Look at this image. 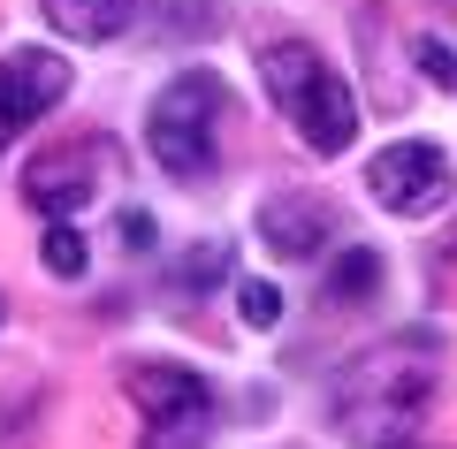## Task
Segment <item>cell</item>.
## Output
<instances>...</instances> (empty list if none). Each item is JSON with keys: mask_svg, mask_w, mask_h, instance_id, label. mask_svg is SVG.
Here are the masks:
<instances>
[{"mask_svg": "<svg viewBox=\"0 0 457 449\" xmlns=\"http://www.w3.org/2000/svg\"><path fill=\"white\" fill-rule=\"evenodd\" d=\"M260 84H267L275 114L290 122V137L305 145L312 161L351 153V137H359V99H351V84L336 77V62L312 38H275L260 54Z\"/></svg>", "mask_w": 457, "mask_h": 449, "instance_id": "2", "label": "cell"}, {"mask_svg": "<svg viewBox=\"0 0 457 449\" xmlns=\"http://www.w3.org/2000/svg\"><path fill=\"white\" fill-rule=\"evenodd\" d=\"M38 16H46L69 46H107V38L130 31L137 0H38Z\"/></svg>", "mask_w": 457, "mask_h": 449, "instance_id": "10", "label": "cell"}, {"mask_svg": "<svg viewBox=\"0 0 457 449\" xmlns=\"http://www.w3.org/2000/svg\"><path fill=\"white\" fill-rule=\"evenodd\" d=\"M221 114H228V92L206 62L176 69V77L153 92L145 107V153L161 176H176L183 191L191 183H213L221 176Z\"/></svg>", "mask_w": 457, "mask_h": 449, "instance_id": "3", "label": "cell"}, {"mask_svg": "<svg viewBox=\"0 0 457 449\" xmlns=\"http://www.w3.org/2000/svg\"><path fill=\"white\" fill-rule=\"evenodd\" d=\"M122 396L153 419H191V412H213V381L198 366H176V358H137L122 366Z\"/></svg>", "mask_w": 457, "mask_h": 449, "instance_id": "8", "label": "cell"}, {"mask_svg": "<svg viewBox=\"0 0 457 449\" xmlns=\"http://www.w3.org/2000/svg\"><path fill=\"white\" fill-rule=\"evenodd\" d=\"M213 442V412H191V419H153L137 449H206Z\"/></svg>", "mask_w": 457, "mask_h": 449, "instance_id": "16", "label": "cell"}, {"mask_svg": "<svg viewBox=\"0 0 457 449\" xmlns=\"http://www.w3.org/2000/svg\"><path fill=\"white\" fill-rule=\"evenodd\" d=\"M38 267H46L54 282H84V267H92L84 229L77 221H46V237H38Z\"/></svg>", "mask_w": 457, "mask_h": 449, "instance_id": "13", "label": "cell"}, {"mask_svg": "<svg viewBox=\"0 0 457 449\" xmlns=\"http://www.w3.org/2000/svg\"><path fill=\"white\" fill-rule=\"evenodd\" d=\"M450 153L427 137H396L381 145L374 161H366V198H374L381 213H396V221H427V213L450 206Z\"/></svg>", "mask_w": 457, "mask_h": 449, "instance_id": "5", "label": "cell"}, {"mask_svg": "<svg viewBox=\"0 0 457 449\" xmlns=\"http://www.w3.org/2000/svg\"><path fill=\"white\" fill-rule=\"evenodd\" d=\"M442 388V336L435 328H396V336L366 343L328 388V427L351 449H404L420 442L427 412Z\"/></svg>", "mask_w": 457, "mask_h": 449, "instance_id": "1", "label": "cell"}, {"mask_svg": "<svg viewBox=\"0 0 457 449\" xmlns=\"http://www.w3.org/2000/svg\"><path fill=\"white\" fill-rule=\"evenodd\" d=\"M404 449H435V442H404Z\"/></svg>", "mask_w": 457, "mask_h": 449, "instance_id": "21", "label": "cell"}, {"mask_svg": "<svg viewBox=\"0 0 457 449\" xmlns=\"http://www.w3.org/2000/svg\"><path fill=\"white\" fill-rule=\"evenodd\" d=\"M260 244L282 259V267H312V259L336 252V206L320 191H267L260 213H252Z\"/></svg>", "mask_w": 457, "mask_h": 449, "instance_id": "7", "label": "cell"}, {"mask_svg": "<svg viewBox=\"0 0 457 449\" xmlns=\"http://www.w3.org/2000/svg\"><path fill=\"white\" fill-rule=\"evenodd\" d=\"M107 183H122V145L114 137H69V145L31 153V168H23V206L46 213V221H77Z\"/></svg>", "mask_w": 457, "mask_h": 449, "instance_id": "4", "label": "cell"}, {"mask_svg": "<svg viewBox=\"0 0 457 449\" xmlns=\"http://www.w3.org/2000/svg\"><path fill=\"white\" fill-rule=\"evenodd\" d=\"M153 237H161V229H153V213H122V252L145 259V252H153Z\"/></svg>", "mask_w": 457, "mask_h": 449, "instance_id": "17", "label": "cell"}, {"mask_svg": "<svg viewBox=\"0 0 457 449\" xmlns=\"http://www.w3.org/2000/svg\"><path fill=\"white\" fill-rule=\"evenodd\" d=\"M435 8H442V16H450V23H457V0H435Z\"/></svg>", "mask_w": 457, "mask_h": 449, "instance_id": "18", "label": "cell"}, {"mask_svg": "<svg viewBox=\"0 0 457 449\" xmlns=\"http://www.w3.org/2000/svg\"><path fill=\"white\" fill-rule=\"evenodd\" d=\"M221 282H237V252L213 244V237L191 244V252L168 267V289H176V297H206V289H221Z\"/></svg>", "mask_w": 457, "mask_h": 449, "instance_id": "12", "label": "cell"}, {"mask_svg": "<svg viewBox=\"0 0 457 449\" xmlns=\"http://www.w3.org/2000/svg\"><path fill=\"white\" fill-rule=\"evenodd\" d=\"M381 252L374 244H336V252L320 259V297H328V312H351V305H366L381 289Z\"/></svg>", "mask_w": 457, "mask_h": 449, "instance_id": "11", "label": "cell"}, {"mask_svg": "<svg viewBox=\"0 0 457 449\" xmlns=\"http://www.w3.org/2000/svg\"><path fill=\"white\" fill-rule=\"evenodd\" d=\"M237 320H245L252 336L282 328V289L267 282V274H237Z\"/></svg>", "mask_w": 457, "mask_h": 449, "instance_id": "14", "label": "cell"}, {"mask_svg": "<svg viewBox=\"0 0 457 449\" xmlns=\"http://www.w3.org/2000/svg\"><path fill=\"white\" fill-rule=\"evenodd\" d=\"M351 38H359V54H366V84H374V107H381V114H404L411 77H396V23H389V8H381V0H366L359 16H351Z\"/></svg>", "mask_w": 457, "mask_h": 449, "instance_id": "9", "label": "cell"}, {"mask_svg": "<svg viewBox=\"0 0 457 449\" xmlns=\"http://www.w3.org/2000/svg\"><path fill=\"white\" fill-rule=\"evenodd\" d=\"M0 328H8V297H0Z\"/></svg>", "mask_w": 457, "mask_h": 449, "instance_id": "19", "label": "cell"}, {"mask_svg": "<svg viewBox=\"0 0 457 449\" xmlns=\"http://www.w3.org/2000/svg\"><path fill=\"white\" fill-rule=\"evenodd\" d=\"M69 84H77V62L54 46H8L0 54V145L23 137L31 122H46L54 107L69 99Z\"/></svg>", "mask_w": 457, "mask_h": 449, "instance_id": "6", "label": "cell"}, {"mask_svg": "<svg viewBox=\"0 0 457 449\" xmlns=\"http://www.w3.org/2000/svg\"><path fill=\"white\" fill-rule=\"evenodd\" d=\"M411 69H420V84H435V92H457V46L435 31L411 38Z\"/></svg>", "mask_w": 457, "mask_h": 449, "instance_id": "15", "label": "cell"}, {"mask_svg": "<svg viewBox=\"0 0 457 449\" xmlns=\"http://www.w3.org/2000/svg\"><path fill=\"white\" fill-rule=\"evenodd\" d=\"M450 267H457V237H450Z\"/></svg>", "mask_w": 457, "mask_h": 449, "instance_id": "20", "label": "cell"}]
</instances>
